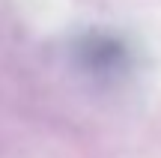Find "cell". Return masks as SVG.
<instances>
[{"label":"cell","mask_w":161,"mask_h":158,"mask_svg":"<svg viewBox=\"0 0 161 158\" xmlns=\"http://www.w3.org/2000/svg\"><path fill=\"white\" fill-rule=\"evenodd\" d=\"M72 60L80 75L98 84H119L134 72V51L110 30H86L72 42Z\"/></svg>","instance_id":"1"}]
</instances>
